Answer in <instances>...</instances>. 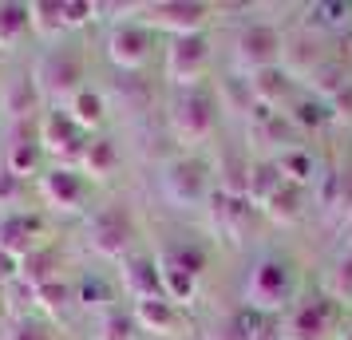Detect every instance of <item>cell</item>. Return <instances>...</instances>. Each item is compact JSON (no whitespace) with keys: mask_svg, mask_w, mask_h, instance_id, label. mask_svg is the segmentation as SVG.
<instances>
[{"mask_svg":"<svg viewBox=\"0 0 352 340\" xmlns=\"http://www.w3.org/2000/svg\"><path fill=\"white\" fill-rule=\"evenodd\" d=\"M44 218L32 210H12L0 214V253H8L12 261L28 258L36 245H44Z\"/></svg>","mask_w":352,"mask_h":340,"instance_id":"17","label":"cell"},{"mask_svg":"<svg viewBox=\"0 0 352 340\" xmlns=\"http://www.w3.org/2000/svg\"><path fill=\"white\" fill-rule=\"evenodd\" d=\"M103 56L111 60L115 71H123V76H135V71H143L151 64V56H155V32L146 28L139 16L131 20H111L107 24V36H103Z\"/></svg>","mask_w":352,"mask_h":340,"instance_id":"8","label":"cell"},{"mask_svg":"<svg viewBox=\"0 0 352 340\" xmlns=\"http://www.w3.org/2000/svg\"><path fill=\"white\" fill-rule=\"evenodd\" d=\"M83 242L87 249L103 261H123L135 249V214L123 198H111V202H103L96 210L87 214V222H83Z\"/></svg>","mask_w":352,"mask_h":340,"instance_id":"4","label":"cell"},{"mask_svg":"<svg viewBox=\"0 0 352 340\" xmlns=\"http://www.w3.org/2000/svg\"><path fill=\"white\" fill-rule=\"evenodd\" d=\"M210 64H214V44H210L206 32L178 36V40H170V44L162 48V76L175 83L178 91H186V87H202Z\"/></svg>","mask_w":352,"mask_h":340,"instance_id":"9","label":"cell"},{"mask_svg":"<svg viewBox=\"0 0 352 340\" xmlns=\"http://www.w3.org/2000/svg\"><path fill=\"white\" fill-rule=\"evenodd\" d=\"M119 166H123V150H119V143L107 139V135H96V139L87 143V150H83V159H80V170H83L87 182L111 179V174H119Z\"/></svg>","mask_w":352,"mask_h":340,"instance_id":"24","label":"cell"},{"mask_svg":"<svg viewBox=\"0 0 352 340\" xmlns=\"http://www.w3.org/2000/svg\"><path fill=\"white\" fill-rule=\"evenodd\" d=\"M162 194L178 210H198L202 202H210L214 194V179H210V162L198 155H178V159L162 162L159 170Z\"/></svg>","mask_w":352,"mask_h":340,"instance_id":"6","label":"cell"},{"mask_svg":"<svg viewBox=\"0 0 352 340\" xmlns=\"http://www.w3.org/2000/svg\"><path fill=\"white\" fill-rule=\"evenodd\" d=\"M336 340H352V324H344V332H340Z\"/></svg>","mask_w":352,"mask_h":340,"instance_id":"40","label":"cell"},{"mask_svg":"<svg viewBox=\"0 0 352 340\" xmlns=\"http://www.w3.org/2000/svg\"><path fill=\"white\" fill-rule=\"evenodd\" d=\"M329 115H333V123H352V83L329 103Z\"/></svg>","mask_w":352,"mask_h":340,"instance_id":"38","label":"cell"},{"mask_svg":"<svg viewBox=\"0 0 352 340\" xmlns=\"http://www.w3.org/2000/svg\"><path fill=\"white\" fill-rule=\"evenodd\" d=\"M352 83V76H349V64H344V56H329L320 67H313L309 71V80H305V87H309V95H317L320 103H333L344 87Z\"/></svg>","mask_w":352,"mask_h":340,"instance_id":"27","label":"cell"},{"mask_svg":"<svg viewBox=\"0 0 352 340\" xmlns=\"http://www.w3.org/2000/svg\"><path fill=\"white\" fill-rule=\"evenodd\" d=\"M60 269H64V249H60L56 242H44V245H36L28 258H20L16 277L28 285V289H36V285H44V281H52V277H60Z\"/></svg>","mask_w":352,"mask_h":340,"instance_id":"25","label":"cell"},{"mask_svg":"<svg viewBox=\"0 0 352 340\" xmlns=\"http://www.w3.org/2000/svg\"><path fill=\"white\" fill-rule=\"evenodd\" d=\"M273 162H277V170H281L285 182H297V186H309V190H313L317 179H320V166H317V159H313V150L301 146V143L281 146V150L273 155Z\"/></svg>","mask_w":352,"mask_h":340,"instance_id":"26","label":"cell"},{"mask_svg":"<svg viewBox=\"0 0 352 340\" xmlns=\"http://www.w3.org/2000/svg\"><path fill=\"white\" fill-rule=\"evenodd\" d=\"M0 340H56L52 337V328L40 317H8L4 328H0Z\"/></svg>","mask_w":352,"mask_h":340,"instance_id":"35","label":"cell"},{"mask_svg":"<svg viewBox=\"0 0 352 340\" xmlns=\"http://www.w3.org/2000/svg\"><path fill=\"white\" fill-rule=\"evenodd\" d=\"M313 206V194H309V186H297V182H281L277 190H273L265 202H261V214L270 218L273 226H297L305 222V214Z\"/></svg>","mask_w":352,"mask_h":340,"instance_id":"19","label":"cell"},{"mask_svg":"<svg viewBox=\"0 0 352 340\" xmlns=\"http://www.w3.org/2000/svg\"><path fill=\"white\" fill-rule=\"evenodd\" d=\"M324 293L333 297L336 305H349L352 308V249H344L336 265L324 273Z\"/></svg>","mask_w":352,"mask_h":340,"instance_id":"34","label":"cell"},{"mask_svg":"<svg viewBox=\"0 0 352 340\" xmlns=\"http://www.w3.org/2000/svg\"><path fill=\"white\" fill-rule=\"evenodd\" d=\"M281 170H277V162L273 159H254L250 162V182H245V198H250V202H254L257 210H261V202H265V198L273 194V190H277V186H281Z\"/></svg>","mask_w":352,"mask_h":340,"instance_id":"32","label":"cell"},{"mask_svg":"<svg viewBox=\"0 0 352 340\" xmlns=\"http://www.w3.org/2000/svg\"><path fill=\"white\" fill-rule=\"evenodd\" d=\"M301 297V273L289 253H261L245 269L241 281V305L257 317H281Z\"/></svg>","mask_w":352,"mask_h":340,"instance_id":"1","label":"cell"},{"mask_svg":"<svg viewBox=\"0 0 352 340\" xmlns=\"http://www.w3.org/2000/svg\"><path fill=\"white\" fill-rule=\"evenodd\" d=\"M250 83V99H254L257 111H270V115H281L297 99V87L301 83L289 80L281 67H270V71H257V76H245Z\"/></svg>","mask_w":352,"mask_h":340,"instance_id":"18","label":"cell"},{"mask_svg":"<svg viewBox=\"0 0 352 340\" xmlns=\"http://www.w3.org/2000/svg\"><path fill=\"white\" fill-rule=\"evenodd\" d=\"M96 340H143L131 305L127 308L115 305V308H107V313H99L96 317Z\"/></svg>","mask_w":352,"mask_h":340,"instance_id":"31","label":"cell"},{"mask_svg":"<svg viewBox=\"0 0 352 340\" xmlns=\"http://www.w3.org/2000/svg\"><path fill=\"white\" fill-rule=\"evenodd\" d=\"M32 36V16L24 0H0V56H12L28 44Z\"/></svg>","mask_w":352,"mask_h":340,"instance_id":"23","label":"cell"},{"mask_svg":"<svg viewBox=\"0 0 352 340\" xmlns=\"http://www.w3.org/2000/svg\"><path fill=\"white\" fill-rule=\"evenodd\" d=\"M281 48H285V32L270 24V20H250L238 36H234V64L245 76L281 67Z\"/></svg>","mask_w":352,"mask_h":340,"instance_id":"10","label":"cell"},{"mask_svg":"<svg viewBox=\"0 0 352 340\" xmlns=\"http://www.w3.org/2000/svg\"><path fill=\"white\" fill-rule=\"evenodd\" d=\"M36 194L56 214H83L87 198H91V182L83 179L80 166H56L52 162L48 170H40V179H36Z\"/></svg>","mask_w":352,"mask_h":340,"instance_id":"12","label":"cell"},{"mask_svg":"<svg viewBox=\"0 0 352 340\" xmlns=\"http://www.w3.org/2000/svg\"><path fill=\"white\" fill-rule=\"evenodd\" d=\"M0 127H4V119H0Z\"/></svg>","mask_w":352,"mask_h":340,"instance_id":"42","label":"cell"},{"mask_svg":"<svg viewBox=\"0 0 352 340\" xmlns=\"http://www.w3.org/2000/svg\"><path fill=\"white\" fill-rule=\"evenodd\" d=\"M32 80L44 95V107H64L76 91L87 87V44L76 36L48 44L32 60Z\"/></svg>","mask_w":352,"mask_h":340,"instance_id":"2","label":"cell"},{"mask_svg":"<svg viewBox=\"0 0 352 340\" xmlns=\"http://www.w3.org/2000/svg\"><path fill=\"white\" fill-rule=\"evenodd\" d=\"M4 166L16 174V179H40V166H44V146H40V139H36V127L24 131L16 127V135H12V143H4Z\"/></svg>","mask_w":352,"mask_h":340,"instance_id":"20","label":"cell"},{"mask_svg":"<svg viewBox=\"0 0 352 340\" xmlns=\"http://www.w3.org/2000/svg\"><path fill=\"white\" fill-rule=\"evenodd\" d=\"M24 190H28V182L16 179L4 162H0V214H12L20 210V202H24Z\"/></svg>","mask_w":352,"mask_h":340,"instance_id":"36","label":"cell"},{"mask_svg":"<svg viewBox=\"0 0 352 340\" xmlns=\"http://www.w3.org/2000/svg\"><path fill=\"white\" fill-rule=\"evenodd\" d=\"M349 52H352V48H349Z\"/></svg>","mask_w":352,"mask_h":340,"instance_id":"43","label":"cell"},{"mask_svg":"<svg viewBox=\"0 0 352 340\" xmlns=\"http://www.w3.org/2000/svg\"><path fill=\"white\" fill-rule=\"evenodd\" d=\"M76 305L87 308L91 317L115 308L119 305V281H115V277H103L99 269H83V273L76 277Z\"/></svg>","mask_w":352,"mask_h":340,"instance_id":"21","label":"cell"},{"mask_svg":"<svg viewBox=\"0 0 352 340\" xmlns=\"http://www.w3.org/2000/svg\"><path fill=\"white\" fill-rule=\"evenodd\" d=\"M40 107H44V95L32 80V67H24L16 76L0 83V119L12 123V127H28L32 119H40Z\"/></svg>","mask_w":352,"mask_h":340,"instance_id":"14","label":"cell"},{"mask_svg":"<svg viewBox=\"0 0 352 340\" xmlns=\"http://www.w3.org/2000/svg\"><path fill=\"white\" fill-rule=\"evenodd\" d=\"M329 56H333V52L324 48V36L309 32V28H297V32L285 36V48H281V71H285L289 80L305 83L309 80V71L320 67Z\"/></svg>","mask_w":352,"mask_h":340,"instance_id":"16","label":"cell"},{"mask_svg":"<svg viewBox=\"0 0 352 340\" xmlns=\"http://www.w3.org/2000/svg\"><path fill=\"white\" fill-rule=\"evenodd\" d=\"M349 20H352V4H340V0H333V4H309L305 8V16H301V28H309V32H340V28H349Z\"/></svg>","mask_w":352,"mask_h":340,"instance_id":"30","label":"cell"},{"mask_svg":"<svg viewBox=\"0 0 352 340\" xmlns=\"http://www.w3.org/2000/svg\"><path fill=\"white\" fill-rule=\"evenodd\" d=\"M36 139L44 146V159H52L56 166H80L83 150L96 135H87L67 115V107H44L40 119H36Z\"/></svg>","mask_w":352,"mask_h":340,"instance_id":"7","label":"cell"},{"mask_svg":"<svg viewBox=\"0 0 352 340\" xmlns=\"http://www.w3.org/2000/svg\"><path fill=\"white\" fill-rule=\"evenodd\" d=\"M64 107H67V115L87 131V135H103L107 119H111V103H107V95H103L99 87H91V83H87L83 91H76Z\"/></svg>","mask_w":352,"mask_h":340,"instance_id":"22","label":"cell"},{"mask_svg":"<svg viewBox=\"0 0 352 340\" xmlns=\"http://www.w3.org/2000/svg\"><path fill=\"white\" fill-rule=\"evenodd\" d=\"M16 269H20V261H12L8 253H0V289L16 281Z\"/></svg>","mask_w":352,"mask_h":340,"instance_id":"39","label":"cell"},{"mask_svg":"<svg viewBox=\"0 0 352 340\" xmlns=\"http://www.w3.org/2000/svg\"><path fill=\"white\" fill-rule=\"evenodd\" d=\"M139 12H143L139 20L151 32H166L170 40H178V36L206 32L214 4H202V0H151V4H139Z\"/></svg>","mask_w":352,"mask_h":340,"instance_id":"11","label":"cell"},{"mask_svg":"<svg viewBox=\"0 0 352 340\" xmlns=\"http://www.w3.org/2000/svg\"><path fill=\"white\" fill-rule=\"evenodd\" d=\"M218 115H222V103H218V87H186L170 99V111H166V127L175 135V143L182 146V155H194V146H202L214 139L218 131Z\"/></svg>","mask_w":352,"mask_h":340,"instance_id":"3","label":"cell"},{"mask_svg":"<svg viewBox=\"0 0 352 340\" xmlns=\"http://www.w3.org/2000/svg\"><path fill=\"white\" fill-rule=\"evenodd\" d=\"M143 340H159V337H143Z\"/></svg>","mask_w":352,"mask_h":340,"instance_id":"41","label":"cell"},{"mask_svg":"<svg viewBox=\"0 0 352 340\" xmlns=\"http://www.w3.org/2000/svg\"><path fill=\"white\" fill-rule=\"evenodd\" d=\"M28 16H32V36L44 44L67 40V20H64V0H28Z\"/></svg>","mask_w":352,"mask_h":340,"instance_id":"28","label":"cell"},{"mask_svg":"<svg viewBox=\"0 0 352 340\" xmlns=\"http://www.w3.org/2000/svg\"><path fill=\"white\" fill-rule=\"evenodd\" d=\"M96 16H99V12H96V4H91V0H64L67 32H80V28H87Z\"/></svg>","mask_w":352,"mask_h":340,"instance_id":"37","label":"cell"},{"mask_svg":"<svg viewBox=\"0 0 352 340\" xmlns=\"http://www.w3.org/2000/svg\"><path fill=\"white\" fill-rule=\"evenodd\" d=\"M32 301L44 313H64V308H72L76 305V277H52L44 285H36Z\"/></svg>","mask_w":352,"mask_h":340,"instance_id":"33","label":"cell"},{"mask_svg":"<svg viewBox=\"0 0 352 340\" xmlns=\"http://www.w3.org/2000/svg\"><path fill=\"white\" fill-rule=\"evenodd\" d=\"M135 313V324L143 337H159V340H190V324H186V313L166 301V297H155V301H135L131 305Z\"/></svg>","mask_w":352,"mask_h":340,"instance_id":"15","label":"cell"},{"mask_svg":"<svg viewBox=\"0 0 352 340\" xmlns=\"http://www.w3.org/2000/svg\"><path fill=\"white\" fill-rule=\"evenodd\" d=\"M344 332V305H336L320 289L313 297H297L281 313V340H336Z\"/></svg>","mask_w":352,"mask_h":340,"instance_id":"5","label":"cell"},{"mask_svg":"<svg viewBox=\"0 0 352 340\" xmlns=\"http://www.w3.org/2000/svg\"><path fill=\"white\" fill-rule=\"evenodd\" d=\"M115 281H119L123 297H131V305H135V301L166 297V293H162L159 261H155V253H146V249H131L123 261H115Z\"/></svg>","mask_w":352,"mask_h":340,"instance_id":"13","label":"cell"},{"mask_svg":"<svg viewBox=\"0 0 352 340\" xmlns=\"http://www.w3.org/2000/svg\"><path fill=\"white\" fill-rule=\"evenodd\" d=\"M281 115H285V123L293 131H317V127H324V123H333L329 103H320V99L309 95V91H297V99H293Z\"/></svg>","mask_w":352,"mask_h":340,"instance_id":"29","label":"cell"}]
</instances>
